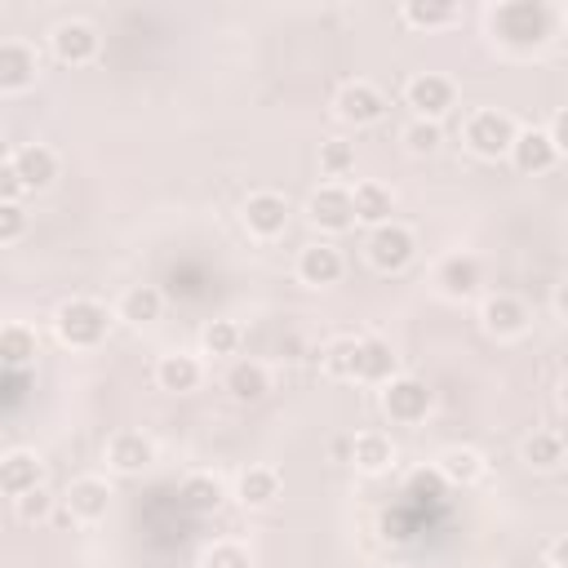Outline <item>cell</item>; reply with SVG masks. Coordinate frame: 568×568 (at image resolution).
<instances>
[{
    "label": "cell",
    "mask_w": 568,
    "mask_h": 568,
    "mask_svg": "<svg viewBox=\"0 0 568 568\" xmlns=\"http://www.w3.org/2000/svg\"><path fill=\"white\" fill-rule=\"evenodd\" d=\"M506 155L515 160V169H519V173H546V169H555V164H559V151L550 146V138H546L541 129H519Z\"/></svg>",
    "instance_id": "obj_12"
},
{
    "label": "cell",
    "mask_w": 568,
    "mask_h": 568,
    "mask_svg": "<svg viewBox=\"0 0 568 568\" xmlns=\"http://www.w3.org/2000/svg\"><path fill=\"white\" fill-rule=\"evenodd\" d=\"M151 457H155V448H151V439L138 435V430H120V435H111V444H106V462H111L115 470H124V475L146 470Z\"/></svg>",
    "instance_id": "obj_20"
},
{
    "label": "cell",
    "mask_w": 568,
    "mask_h": 568,
    "mask_svg": "<svg viewBox=\"0 0 568 568\" xmlns=\"http://www.w3.org/2000/svg\"><path fill=\"white\" fill-rule=\"evenodd\" d=\"M31 359H36V333L22 328V324H4V328H0V364L22 368V364H31Z\"/></svg>",
    "instance_id": "obj_30"
},
{
    "label": "cell",
    "mask_w": 568,
    "mask_h": 568,
    "mask_svg": "<svg viewBox=\"0 0 568 568\" xmlns=\"http://www.w3.org/2000/svg\"><path fill=\"white\" fill-rule=\"evenodd\" d=\"M67 506H71V515L84 519V524L102 519V515L111 510V488H106V479H98V475H80V479H71V488H67Z\"/></svg>",
    "instance_id": "obj_14"
},
{
    "label": "cell",
    "mask_w": 568,
    "mask_h": 568,
    "mask_svg": "<svg viewBox=\"0 0 568 568\" xmlns=\"http://www.w3.org/2000/svg\"><path fill=\"white\" fill-rule=\"evenodd\" d=\"M439 142H444V133H439L435 120H413V124L404 129V146H408L413 155H430V151H439Z\"/></svg>",
    "instance_id": "obj_35"
},
{
    "label": "cell",
    "mask_w": 568,
    "mask_h": 568,
    "mask_svg": "<svg viewBox=\"0 0 568 568\" xmlns=\"http://www.w3.org/2000/svg\"><path fill=\"white\" fill-rule=\"evenodd\" d=\"M200 359L195 355H182V351H173V355H164L160 364H155V382L164 386V390H195L200 386Z\"/></svg>",
    "instance_id": "obj_24"
},
{
    "label": "cell",
    "mask_w": 568,
    "mask_h": 568,
    "mask_svg": "<svg viewBox=\"0 0 568 568\" xmlns=\"http://www.w3.org/2000/svg\"><path fill=\"white\" fill-rule=\"evenodd\" d=\"M53 328H58V337H62L67 346L89 351V346H98V342L106 337V311H102L98 302H89V297H71V302L58 306Z\"/></svg>",
    "instance_id": "obj_2"
},
{
    "label": "cell",
    "mask_w": 568,
    "mask_h": 568,
    "mask_svg": "<svg viewBox=\"0 0 568 568\" xmlns=\"http://www.w3.org/2000/svg\"><path fill=\"white\" fill-rule=\"evenodd\" d=\"M160 311H164V293L155 284H133L120 297V320H129V324H155Z\"/></svg>",
    "instance_id": "obj_26"
},
{
    "label": "cell",
    "mask_w": 568,
    "mask_h": 568,
    "mask_svg": "<svg viewBox=\"0 0 568 568\" xmlns=\"http://www.w3.org/2000/svg\"><path fill=\"white\" fill-rule=\"evenodd\" d=\"M4 160H13V155H9V146H4V142H0V164H4Z\"/></svg>",
    "instance_id": "obj_40"
},
{
    "label": "cell",
    "mask_w": 568,
    "mask_h": 568,
    "mask_svg": "<svg viewBox=\"0 0 568 568\" xmlns=\"http://www.w3.org/2000/svg\"><path fill=\"white\" fill-rule=\"evenodd\" d=\"M351 457H355V466H359L364 475H382V470H390V462H395V444H390V435L364 430V435H355Z\"/></svg>",
    "instance_id": "obj_23"
},
{
    "label": "cell",
    "mask_w": 568,
    "mask_h": 568,
    "mask_svg": "<svg viewBox=\"0 0 568 568\" xmlns=\"http://www.w3.org/2000/svg\"><path fill=\"white\" fill-rule=\"evenodd\" d=\"M178 501L191 510V515H213L222 506V484L213 475H186L182 488H178Z\"/></svg>",
    "instance_id": "obj_28"
},
{
    "label": "cell",
    "mask_w": 568,
    "mask_h": 568,
    "mask_svg": "<svg viewBox=\"0 0 568 568\" xmlns=\"http://www.w3.org/2000/svg\"><path fill=\"white\" fill-rule=\"evenodd\" d=\"M275 493H280V475H275L271 466H248V470L235 479V497H240L244 506H271Z\"/></svg>",
    "instance_id": "obj_27"
},
{
    "label": "cell",
    "mask_w": 568,
    "mask_h": 568,
    "mask_svg": "<svg viewBox=\"0 0 568 568\" xmlns=\"http://www.w3.org/2000/svg\"><path fill=\"white\" fill-rule=\"evenodd\" d=\"M9 164H13V173H18V182H22L27 191H44V186L58 178V155H53L49 146H40V142L18 146Z\"/></svg>",
    "instance_id": "obj_13"
},
{
    "label": "cell",
    "mask_w": 568,
    "mask_h": 568,
    "mask_svg": "<svg viewBox=\"0 0 568 568\" xmlns=\"http://www.w3.org/2000/svg\"><path fill=\"white\" fill-rule=\"evenodd\" d=\"M399 18L408 27H448L457 18V4H430V0H408L399 9Z\"/></svg>",
    "instance_id": "obj_31"
},
{
    "label": "cell",
    "mask_w": 568,
    "mask_h": 568,
    "mask_svg": "<svg viewBox=\"0 0 568 568\" xmlns=\"http://www.w3.org/2000/svg\"><path fill=\"white\" fill-rule=\"evenodd\" d=\"M515 120L506 115V111H493V106H484V111H475L470 120H466V146L479 155V160H501L506 151H510V142H515Z\"/></svg>",
    "instance_id": "obj_3"
},
{
    "label": "cell",
    "mask_w": 568,
    "mask_h": 568,
    "mask_svg": "<svg viewBox=\"0 0 568 568\" xmlns=\"http://www.w3.org/2000/svg\"><path fill=\"white\" fill-rule=\"evenodd\" d=\"M493 31L510 49H537L550 36V9L532 0H510L493 9Z\"/></svg>",
    "instance_id": "obj_1"
},
{
    "label": "cell",
    "mask_w": 568,
    "mask_h": 568,
    "mask_svg": "<svg viewBox=\"0 0 568 568\" xmlns=\"http://www.w3.org/2000/svg\"><path fill=\"white\" fill-rule=\"evenodd\" d=\"M22 191H27V186L18 182L13 164L4 160V164H0V204H18V195H22Z\"/></svg>",
    "instance_id": "obj_39"
},
{
    "label": "cell",
    "mask_w": 568,
    "mask_h": 568,
    "mask_svg": "<svg viewBox=\"0 0 568 568\" xmlns=\"http://www.w3.org/2000/svg\"><path fill=\"white\" fill-rule=\"evenodd\" d=\"M244 226L262 240H275L284 226H288V200L275 195V191H253L244 200Z\"/></svg>",
    "instance_id": "obj_10"
},
{
    "label": "cell",
    "mask_w": 568,
    "mask_h": 568,
    "mask_svg": "<svg viewBox=\"0 0 568 568\" xmlns=\"http://www.w3.org/2000/svg\"><path fill=\"white\" fill-rule=\"evenodd\" d=\"M524 462L537 466V470H555V466L564 462V439H559V430H532V435L524 439Z\"/></svg>",
    "instance_id": "obj_29"
},
{
    "label": "cell",
    "mask_w": 568,
    "mask_h": 568,
    "mask_svg": "<svg viewBox=\"0 0 568 568\" xmlns=\"http://www.w3.org/2000/svg\"><path fill=\"white\" fill-rule=\"evenodd\" d=\"M200 342H204L209 355H235V346H240V324H235V320H209L204 333H200Z\"/></svg>",
    "instance_id": "obj_33"
},
{
    "label": "cell",
    "mask_w": 568,
    "mask_h": 568,
    "mask_svg": "<svg viewBox=\"0 0 568 568\" xmlns=\"http://www.w3.org/2000/svg\"><path fill=\"white\" fill-rule=\"evenodd\" d=\"M355 377H359V382H390V377H395V351H390V342H382V337H359Z\"/></svg>",
    "instance_id": "obj_21"
},
{
    "label": "cell",
    "mask_w": 568,
    "mask_h": 568,
    "mask_svg": "<svg viewBox=\"0 0 568 568\" xmlns=\"http://www.w3.org/2000/svg\"><path fill=\"white\" fill-rule=\"evenodd\" d=\"M404 98H408V106H413V115L417 120H435L439 124V115L453 106V80L448 75H435V71H422V75H413L408 84H404Z\"/></svg>",
    "instance_id": "obj_6"
},
{
    "label": "cell",
    "mask_w": 568,
    "mask_h": 568,
    "mask_svg": "<svg viewBox=\"0 0 568 568\" xmlns=\"http://www.w3.org/2000/svg\"><path fill=\"white\" fill-rule=\"evenodd\" d=\"M204 568H253V559H248V550L240 541H217L204 555Z\"/></svg>",
    "instance_id": "obj_37"
},
{
    "label": "cell",
    "mask_w": 568,
    "mask_h": 568,
    "mask_svg": "<svg viewBox=\"0 0 568 568\" xmlns=\"http://www.w3.org/2000/svg\"><path fill=\"white\" fill-rule=\"evenodd\" d=\"M382 408H386L390 422L417 426L430 413V386L417 382V377H390L386 390H382Z\"/></svg>",
    "instance_id": "obj_5"
},
{
    "label": "cell",
    "mask_w": 568,
    "mask_h": 568,
    "mask_svg": "<svg viewBox=\"0 0 568 568\" xmlns=\"http://www.w3.org/2000/svg\"><path fill=\"white\" fill-rule=\"evenodd\" d=\"M22 231H27V213H22V204H0V244L18 240Z\"/></svg>",
    "instance_id": "obj_38"
},
{
    "label": "cell",
    "mask_w": 568,
    "mask_h": 568,
    "mask_svg": "<svg viewBox=\"0 0 568 568\" xmlns=\"http://www.w3.org/2000/svg\"><path fill=\"white\" fill-rule=\"evenodd\" d=\"M435 284H439L444 297H470L479 288V262L470 253H448L435 266Z\"/></svg>",
    "instance_id": "obj_16"
},
{
    "label": "cell",
    "mask_w": 568,
    "mask_h": 568,
    "mask_svg": "<svg viewBox=\"0 0 568 568\" xmlns=\"http://www.w3.org/2000/svg\"><path fill=\"white\" fill-rule=\"evenodd\" d=\"M435 466H439V475H444L448 484H475V479L484 475V457H479L475 448H466V444H448V448L435 457Z\"/></svg>",
    "instance_id": "obj_25"
},
{
    "label": "cell",
    "mask_w": 568,
    "mask_h": 568,
    "mask_svg": "<svg viewBox=\"0 0 568 568\" xmlns=\"http://www.w3.org/2000/svg\"><path fill=\"white\" fill-rule=\"evenodd\" d=\"M351 209H355V222L382 226V222H390V213H395V195H390V186H382V182H359V186L351 191Z\"/></svg>",
    "instance_id": "obj_19"
},
{
    "label": "cell",
    "mask_w": 568,
    "mask_h": 568,
    "mask_svg": "<svg viewBox=\"0 0 568 568\" xmlns=\"http://www.w3.org/2000/svg\"><path fill=\"white\" fill-rule=\"evenodd\" d=\"M333 106H337V120H346V124H373V120H382V111H386V98L368 84V80H346L342 89H337V98H333Z\"/></svg>",
    "instance_id": "obj_8"
},
{
    "label": "cell",
    "mask_w": 568,
    "mask_h": 568,
    "mask_svg": "<svg viewBox=\"0 0 568 568\" xmlns=\"http://www.w3.org/2000/svg\"><path fill=\"white\" fill-rule=\"evenodd\" d=\"M479 315H484V328H488L493 337H519V333L528 328V306H524L519 297H510V293L488 297Z\"/></svg>",
    "instance_id": "obj_17"
},
{
    "label": "cell",
    "mask_w": 568,
    "mask_h": 568,
    "mask_svg": "<svg viewBox=\"0 0 568 568\" xmlns=\"http://www.w3.org/2000/svg\"><path fill=\"white\" fill-rule=\"evenodd\" d=\"M40 484H44V462H40L36 453L13 448V453L0 457V493L22 497V493H31V488H40Z\"/></svg>",
    "instance_id": "obj_11"
},
{
    "label": "cell",
    "mask_w": 568,
    "mask_h": 568,
    "mask_svg": "<svg viewBox=\"0 0 568 568\" xmlns=\"http://www.w3.org/2000/svg\"><path fill=\"white\" fill-rule=\"evenodd\" d=\"M49 44H53V58H58V62H67V67H84V62L98 58V44H102V40H98V31H93L89 22L71 18V22H58V27H53Z\"/></svg>",
    "instance_id": "obj_7"
},
{
    "label": "cell",
    "mask_w": 568,
    "mask_h": 568,
    "mask_svg": "<svg viewBox=\"0 0 568 568\" xmlns=\"http://www.w3.org/2000/svg\"><path fill=\"white\" fill-rule=\"evenodd\" d=\"M351 169H355V146L351 142H342V138L320 142V173L324 178H346Z\"/></svg>",
    "instance_id": "obj_32"
},
{
    "label": "cell",
    "mask_w": 568,
    "mask_h": 568,
    "mask_svg": "<svg viewBox=\"0 0 568 568\" xmlns=\"http://www.w3.org/2000/svg\"><path fill=\"white\" fill-rule=\"evenodd\" d=\"M13 506H18V519H22V524H44V519H49V510H53V497H49V488L40 484V488H31V493L13 497Z\"/></svg>",
    "instance_id": "obj_36"
},
{
    "label": "cell",
    "mask_w": 568,
    "mask_h": 568,
    "mask_svg": "<svg viewBox=\"0 0 568 568\" xmlns=\"http://www.w3.org/2000/svg\"><path fill=\"white\" fill-rule=\"evenodd\" d=\"M36 75H40L36 53L27 44H18V40H0V89H9V93L31 89Z\"/></svg>",
    "instance_id": "obj_15"
},
{
    "label": "cell",
    "mask_w": 568,
    "mask_h": 568,
    "mask_svg": "<svg viewBox=\"0 0 568 568\" xmlns=\"http://www.w3.org/2000/svg\"><path fill=\"white\" fill-rule=\"evenodd\" d=\"M355 351H359V337H333L320 359L333 377H355Z\"/></svg>",
    "instance_id": "obj_34"
},
{
    "label": "cell",
    "mask_w": 568,
    "mask_h": 568,
    "mask_svg": "<svg viewBox=\"0 0 568 568\" xmlns=\"http://www.w3.org/2000/svg\"><path fill=\"white\" fill-rule=\"evenodd\" d=\"M306 213H311V222H315L320 231H351V226H355L351 191H346V186H337V182L320 186V191L306 200Z\"/></svg>",
    "instance_id": "obj_9"
},
{
    "label": "cell",
    "mask_w": 568,
    "mask_h": 568,
    "mask_svg": "<svg viewBox=\"0 0 568 568\" xmlns=\"http://www.w3.org/2000/svg\"><path fill=\"white\" fill-rule=\"evenodd\" d=\"M342 271H346V266H342V253H337L333 244H324V240H320V244H306L302 257H297L302 284H315V288H320V284H337Z\"/></svg>",
    "instance_id": "obj_18"
},
{
    "label": "cell",
    "mask_w": 568,
    "mask_h": 568,
    "mask_svg": "<svg viewBox=\"0 0 568 568\" xmlns=\"http://www.w3.org/2000/svg\"><path fill=\"white\" fill-rule=\"evenodd\" d=\"M413 253H417V240H413L408 226H395V222L373 226V235H368V262L377 271H386V275L390 271H404L413 262Z\"/></svg>",
    "instance_id": "obj_4"
},
{
    "label": "cell",
    "mask_w": 568,
    "mask_h": 568,
    "mask_svg": "<svg viewBox=\"0 0 568 568\" xmlns=\"http://www.w3.org/2000/svg\"><path fill=\"white\" fill-rule=\"evenodd\" d=\"M546 568H564V564H555V559H550V564H546Z\"/></svg>",
    "instance_id": "obj_41"
},
{
    "label": "cell",
    "mask_w": 568,
    "mask_h": 568,
    "mask_svg": "<svg viewBox=\"0 0 568 568\" xmlns=\"http://www.w3.org/2000/svg\"><path fill=\"white\" fill-rule=\"evenodd\" d=\"M226 390H231V399H240V404H257V399H266V390H271V373H266V364H257V359H240V364H231V373H226Z\"/></svg>",
    "instance_id": "obj_22"
}]
</instances>
